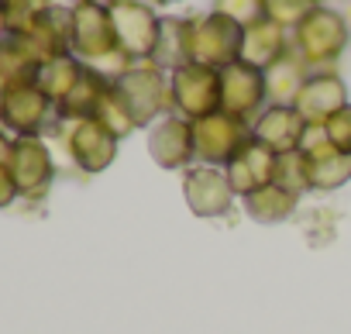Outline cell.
Returning a JSON list of instances; mask_svg holds the SVG:
<instances>
[{
    "label": "cell",
    "mask_w": 351,
    "mask_h": 334,
    "mask_svg": "<svg viewBox=\"0 0 351 334\" xmlns=\"http://www.w3.org/2000/svg\"><path fill=\"white\" fill-rule=\"evenodd\" d=\"M69 11H73V56L80 62L107 73L110 80L121 76L131 66V59L117 45L107 4L104 0H80Z\"/></svg>",
    "instance_id": "6da1fadb"
},
{
    "label": "cell",
    "mask_w": 351,
    "mask_h": 334,
    "mask_svg": "<svg viewBox=\"0 0 351 334\" xmlns=\"http://www.w3.org/2000/svg\"><path fill=\"white\" fill-rule=\"evenodd\" d=\"M348 38H351V28H348L344 14L334 11V8H327V4H313L310 14L289 32L293 52L306 62L310 73L330 69L344 56Z\"/></svg>",
    "instance_id": "7a4b0ae2"
},
{
    "label": "cell",
    "mask_w": 351,
    "mask_h": 334,
    "mask_svg": "<svg viewBox=\"0 0 351 334\" xmlns=\"http://www.w3.org/2000/svg\"><path fill=\"white\" fill-rule=\"evenodd\" d=\"M49 134L62 145L66 158L83 176H97V173L110 169V162L117 158V145H121V138L110 128H104L97 117H76V121L56 117Z\"/></svg>",
    "instance_id": "3957f363"
},
{
    "label": "cell",
    "mask_w": 351,
    "mask_h": 334,
    "mask_svg": "<svg viewBox=\"0 0 351 334\" xmlns=\"http://www.w3.org/2000/svg\"><path fill=\"white\" fill-rule=\"evenodd\" d=\"M114 90L128 104L131 117L138 128H152L165 114H172V86L169 73L158 69L155 62H131L121 76H114Z\"/></svg>",
    "instance_id": "277c9868"
},
{
    "label": "cell",
    "mask_w": 351,
    "mask_h": 334,
    "mask_svg": "<svg viewBox=\"0 0 351 334\" xmlns=\"http://www.w3.org/2000/svg\"><path fill=\"white\" fill-rule=\"evenodd\" d=\"M56 104L42 93L35 80H18L0 86V128L11 131L14 138L25 134H45L56 124Z\"/></svg>",
    "instance_id": "5b68a950"
},
{
    "label": "cell",
    "mask_w": 351,
    "mask_h": 334,
    "mask_svg": "<svg viewBox=\"0 0 351 334\" xmlns=\"http://www.w3.org/2000/svg\"><path fill=\"white\" fill-rule=\"evenodd\" d=\"M169 86H172V114L186 121H200L221 110V69H210L204 62H186L169 73Z\"/></svg>",
    "instance_id": "8992f818"
},
{
    "label": "cell",
    "mask_w": 351,
    "mask_h": 334,
    "mask_svg": "<svg viewBox=\"0 0 351 334\" xmlns=\"http://www.w3.org/2000/svg\"><path fill=\"white\" fill-rule=\"evenodd\" d=\"M248 141H252V124L228 110H214V114L193 121V148H197L200 165L224 169Z\"/></svg>",
    "instance_id": "52a82bcc"
},
{
    "label": "cell",
    "mask_w": 351,
    "mask_h": 334,
    "mask_svg": "<svg viewBox=\"0 0 351 334\" xmlns=\"http://www.w3.org/2000/svg\"><path fill=\"white\" fill-rule=\"evenodd\" d=\"M104 4L110 11L121 52L131 62L152 59V49H155V38H158V21H162L155 14V8L148 0H104Z\"/></svg>",
    "instance_id": "ba28073f"
},
{
    "label": "cell",
    "mask_w": 351,
    "mask_h": 334,
    "mask_svg": "<svg viewBox=\"0 0 351 334\" xmlns=\"http://www.w3.org/2000/svg\"><path fill=\"white\" fill-rule=\"evenodd\" d=\"M11 176L18 187V197L25 200H45L56 180V155L38 134L14 138L11 148Z\"/></svg>",
    "instance_id": "9c48e42d"
},
{
    "label": "cell",
    "mask_w": 351,
    "mask_h": 334,
    "mask_svg": "<svg viewBox=\"0 0 351 334\" xmlns=\"http://www.w3.org/2000/svg\"><path fill=\"white\" fill-rule=\"evenodd\" d=\"M241 38L245 28L217 11H207L193 18V62H204L210 69H224L241 59Z\"/></svg>",
    "instance_id": "30bf717a"
},
{
    "label": "cell",
    "mask_w": 351,
    "mask_h": 334,
    "mask_svg": "<svg viewBox=\"0 0 351 334\" xmlns=\"http://www.w3.org/2000/svg\"><path fill=\"white\" fill-rule=\"evenodd\" d=\"M265 107H269V90H265L262 69H255L241 59L221 69V110L252 124Z\"/></svg>",
    "instance_id": "8fae6325"
},
{
    "label": "cell",
    "mask_w": 351,
    "mask_h": 334,
    "mask_svg": "<svg viewBox=\"0 0 351 334\" xmlns=\"http://www.w3.org/2000/svg\"><path fill=\"white\" fill-rule=\"evenodd\" d=\"M183 200L186 207L210 221V217H221L231 211V204L238 200V193L231 190V180L224 169H217V165H190V169H183Z\"/></svg>",
    "instance_id": "7c38bea8"
},
{
    "label": "cell",
    "mask_w": 351,
    "mask_h": 334,
    "mask_svg": "<svg viewBox=\"0 0 351 334\" xmlns=\"http://www.w3.org/2000/svg\"><path fill=\"white\" fill-rule=\"evenodd\" d=\"M148 155L162 169H190L197 162L193 148V121L180 114H165L148 128Z\"/></svg>",
    "instance_id": "4fadbf2b"
},
{
    "label": "cell",
    "mask_w": 351,
    "mask_h": 334,
    "mask_svg": "<svg viewBox=\"0 0 351 334\" xmlns=\"http://www.w3.org/2000/svg\"><path fill=\"white\" fill-rule=\"evenodd\" d=\"M300 148L310 155V180H313V190H317V193L341 190V187L351 180V155H348V152H337V148L327 141L324 124H310Z\"/></svg>",
    "instance_id": "5bb4252c"
},
{
    "label": "cell",
    "mask_w": 351,
    "mask_h": 334,
    "mask_svg": "<svg viewBox=\"0 0 351 334\" xmlns=\"http://www.w3.org/2000/svg\"><path fill=\"white\" fill-rule=\"evenodd\" d=\"M293 107L300 110V117L306 124H324L327 117H334L341 107H348V86L334 69H317L303 80Z\"/></svg>",
    "instance_id": "9a60e30c"
},
{
    "label": "cell",
    "mask_w": 351,
    "mask_h": 334,
    "mask_svg": "<svg viewBox=\"0 0 351 334\" xmlns=\"http://www.w3.org/2000/svg\"><path fill=\"white\" fill-rule=\"evenodd\" d=\"M306 128L310 124L300 117V110L293 104H269L252 121V138L262 141L265 148H272L276 155H286V152H296L303 145Z\"/></svg>",
    "instance_id": "2e32d148"
},
{
    "label": "cell",
    "mask_w": 351,
    "mask_h": 334,
    "mask_svg": "<svg viewBox=\"0 0 351 334\" xmlns=\"http://www.w3.org/2000/svg\"><path fill=\"white\" fill-rule=\"evenodd\" d=\"M276 169H279V155H276L272 148H265L262 141H255V138L224 165V173H228V180H231V190H234L241 200H245L248 193H255V190L276 183Z\"/></svg>",
    "instance_id": "e0dca14e"
},
{
    "label": "cell",
    "mask_w": 351,
    "mask_h": 334,
    "mask_svg": "<svg viewBox=\"0 0 351 334\" xmlns=\"http://www.w3.org/2000/svg\"><path fill=\"white\" fill-rule=\"evenodd\" d=\"M18 38H25V45L35 52L38 62L69 56V52H73V11L52 4V8L38 18V25H35L32 32L18 35Z\"/></svg>",
    "instance_id": "ac0fdd59"
},
{
    "label": "cell",
    "mask_w": 351,
    "mask_h": 334,
    "mask_svg": "<svg viewBox=\"0 0 351 334\" xmlns=\"http://www.w3.org/2000/svg\"><path fill=\"white\" fill-rule=\"evenodd\" d=\"M148 62H155L165 73L193 62V18H162Z\"/></svg>",
    "instance_id": "d6986e66"
},
{
    "label": "cell",
    "mask_w": 351,
    "mask_h": 334,
    "mask_svg": "<svg viewBox=\"0 0 351 334\" xmlns=\"http://www.w3.org/2000/svg\"><path fill=\"white\" fill-rule=\"evenodd\" d=\"M289 49H293L289 32L279 28V25H272L269 18H262V21H255V25L245 28V38H241V62H248V66H255V69L265 73V69H269L272 62H279Z\"/></svg>",
    "instance_id": "ffe728a7"
},
{
    "label": "cell",
    "mask_w": 351,
    "mask_h": 334,
    "mask_svg": "<svg viewBox=\"0 0 351 334\" xmlns=\"http://www.w3.org/2000/svg\"><path fill=\"white\" fill-rule=\"evenodd\" d=\"M110 83H114V80H110L107 73L86 66L83 76H80V83H76V86L69 90V97L56 107V114H59V117H69V121H76V117H93L97 107H100V100H104V93L110 90Z\"/></svg>",
    "instance_id": "44dd1931"
},
{
    "label": "cell",
    "mask_w": 351,
    "mask_h": 334,
    "mask_svg": "<svg viewBox=\"0 0 351 334\" xmlns=\"http://www.w3.org/2000/svg\"><path fill=\"white\" fill-rule=\"evenodd\" d=\"M296 207H300V197L293 190H286L282 183H269L245 197V211L258 224H282L296 214Z\"/></svg>",
    "instance_id": "7402d4cb"
},
{
    "label": "cell",
    "mask_w": 351,
    "mask_h": 334,
    "mask_svg": "<svg viewBox=\"0 0 351 334\" xmlns=\"http://www.w3.org/2000/svg\"><path fill=\"white\" fill-rule=\"evenodd\" d=\"M83 69H86V62H80V59L69 52V56H59V59L42 62V66H38V73H35V83H38V86H42V93L59 107V104L69 97V90L80 83Z\"/></svg>",
    "instance_id": "603a6c76"
},
{
    "label": "cell",
    "mask_w": 351,
    "mask_h": 334,
    "mask_svg": "<svg viewBox=\"0 0 351 334\" xmlns=\"http://www.w3.org/2000/svg\"><path fill=\"white\" fill-rule=\"evenodd\" d=\"M306 76H310L306 62H303V59H300V56L289 49V52H286L279 62H272V66L265 69V90H269V104H293Z\"/></svg>",
    "instance_id": "cb8c5ba5"
},
{
    "label": "cell",
    "mask_w": 351,
    "mask_h": 334,
    "mask_svg": "<svg viewBox=\"0 0 351 334\" xmlns=\"http://www.w3.org/2000/svg\"><path fill=\"white\" fill-rule=\"evenodd\" d=\"M276 183H282L286 190H293L296 197L313 193V180H310V155L303 148L279 155V169H276Z\"/></svg>",
    "instance_id": "d4e9b609"
},
{
    "label": "cell",
    "mask_w": 351,
    "mask_h": 334,
    "mask_svg": "<svg viewBox=\"0 0 351 334\" xmlns=\"http://www.w3.org/2000/svg\"><path fill=\"white\" fill-rule=\"evenodd\" d=\"M104 128H110L117 138H128L138 124H134V117H131V110H128V104L121 100V93L114 90V83H110V90L104 93V100H100V107H97V114H93Z\"/></svg>",
    "instance_id": "484cf974"
},
{
    "label": "cell",
    "mask_w": 351,
    "mask_h": 334,
    "mask_svg": "<svg viewBox=\"0 0 351 334\" xmlns=\"http://www.w3.org/2000/svg\"><path fill=\"white\" fill-rule=\"evenodd\" d=\"M52 8V0H8L4 4V21L11 35H25L38 25V18Z\"/></svg>",
    "instance_id": "4316f807"
},
{
    "label": "cell",
    "mask_w": 351,
    "mask_h": 334,
    "mask_svg": "<svg viewBox=\"0 0 351 334\" xmlns=\"http://www.w3.org/2000/svg\"><path fill=\"white\" fill-rule=\"evenodd\" d=\"M310 0H265V18L286 32H293L306 14H310Z\"/></svg>",
    "instance_id": "83f0119b"
},
{
    "label": "cell",
    "mask_w": 351,
    "mask_h": 334,
    "mask_svg": "<svg viewBox=\"0 0 351 334\" xmlns=\"http://www.w3.org/2000/svg\"><path fill=\"white\" fill-rule=\"evenodd\" d=\"M210 11H217V14L238 21L241 28H248V25L265 18V0H214Z\"/></svg>",
    "instance_id": "f1b7e54d"
},
{
    "label": "cell",
    "mask_w": 351,
    "mask_h": 334,
    "mask_svg": "<svg viewBox=\"0 0 351 334\" xmlns=\"http://www.w3.org/2000/svg\"><path fill=\"white\" fill-rule=\"evenodd\" d=\"M324 134H327V141H330L337 152H348V155H351V104L341 107L334 117L324 121Z\"/></svg>",
    "instance_id": "f546056e"
},
{
    "label": "cell",
    "mask_w": 351,
    "mask_h": 334,
    "mask_svg": "<svg viewBox=\"0 0 351 334\" xmlns=\"http://www.w3.org/2000/svg\"><path fill=\"white\" fill-rule=\"evenodd\" d=\"M14 200H18V187L11 176V162H0V211L11 207Z\"/></svg>",
    "instance_id": "4dcf8cb0"
},
{
    "label": "cell",
    "mask_w": 351,
    "mask_h": 334,
    "mask_svg": "<svg viewBox=\"0 0 351 334\" xmlns=\"http://www.w3.org/2000/svg\"><path fill=\"white\" fill-rule=\"evenodd\" d=\"M11 148H14V138L0 128V162H11Z\"/></svg>",
    "instance_id": "1f68e13d"
},
{
    "label": "cell",
    "mask_w": 351,
    "mask_h": 334,
    "mask_svg": "<svg viewBox=\"0 0 351 334\" xmlns=\"http://www.w3.org/2000/svg\"><path fill=\"white\" fill-rule=\"evenodd\" d=\"M11 32H8V21H4V8H0V42H4Z\"/></svg>",
    "instance_id": "d6a6232c"
},
{
    "label": "cell",
    "mask_w": 351,
    "mask_h": 334,
    "mask_svg": "<svg viewBox=\"0 0 351 334\" xmlns=\"http://www.w3.org/2000/svg\"><path fill=\"white\" fill-rule=\"evenodd\" d=\"M148 4H158V8H169V4H180V0H148Z\"/></svg>",
    "instance_id": "836d02e7"
},
{
    "label": "cell",
    "mask_w": 351,
    "mask_h": 334,
    "mask_svg": "<svg viewBox=\"0 0 351 334\" xmlns=\"http://www.w3.org/2000/svg\"><path fill=\"white\" fill-rule=\"evenodd\" d=\"M310 4H324V0H310Z\"/></svg>",
    "instance_id": "e575fe53"
},
{
    "label": "cell",
    "mask_w": 351,
    "mask_h": 334,
    "mask_svg": "<svg viewBox=\"0 0 351 334\" xmlns=\"http://www.w3.org/2000/svg\"><path fill=\"white\" fill-rule=\"evenodd\" d=\"M4 4H8V0H0V8H4Z\"/></svg>",
    "instance_id": "d590c367"
},
{
    "label": "cell",
    "mask_w": 351,
    "mask_h": 334,
    "mask_svg": "<svg viewBox=\"0 0 351 334\" xmlns=\"http://www.w3.org/2000/svg\"><path fill=\"white\" fill-rule=\"evenodd\" d=\"M76 4H80V0H76Z\"/></svg>",
    "instance_id": "8d00e7d4"
}]
</instances>
